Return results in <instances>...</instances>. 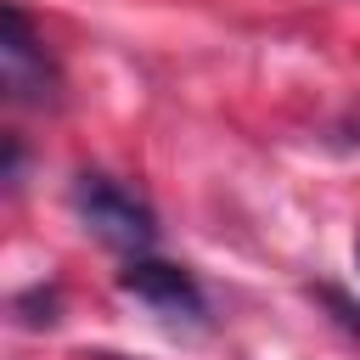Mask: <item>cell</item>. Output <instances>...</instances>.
Instances as JSON below:
<instances>
[{"label": "cell", "instance_id": "cell-1", "mask_svg": "<svg viewBox=\"0 0 360 360\" xmlns=\"http://www.w3.org/2000/svg\"><path fill=\"white\" fill-rule=\"evenodd\" d=\"M73 208H79V219H84L107 248H118V253H146L152 236H158L152 208H146L135 191H124L118 180H107V174H79Z\"/></svg>", "mask_w": 360, "mask_h": 360}, {"label": "cell", "instance_id": "cell-2", "mask_svg": "<svg viewBox=\"0 0 360 360\" xmlns=\"http://www.w3.org/2000/svg\"><path fill=\"white\" fill-rule=\"evenodd\" d=\"M129 298H141L152 315H163V321H186V326H197L202 321V292H197V281L186 276V270H174V264H158V259H135L129 270H124V281H118Z\"/></svg>", "mask_w": 360, "mask_h": 360}, {"label": "cell", "instance_id": "cell-3", "mask_svg": "<svg viewBox=\"0 0 360 360\" xmlns=\"http://www.w3.org/2000/svg\"><path fill=\"white\" fill-rule=\"evenodd\" d=\"M0 73H6V90L17 101H45L51 96V62H45L34 28L17 6L0 11Z\"/></svg>", "mask_w": 360, "mask_h": 360}]
</instances>
